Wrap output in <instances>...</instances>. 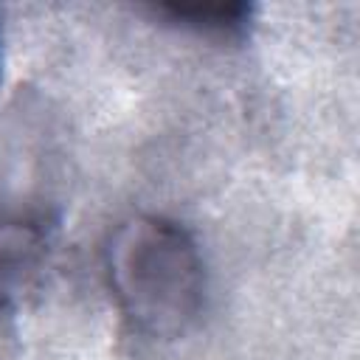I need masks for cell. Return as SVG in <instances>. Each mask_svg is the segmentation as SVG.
I'll list each match as a JSON object with an SVG mask.
<instances>
[{"instance_id": "1", "label": "cell", "mask_w": 360, "mask_h": 360, "mask_svg": "<svg viewBox=\"0 0 360 360\" xmlns=\"http://www.w3.org/2000/svg\"><path fill=\"white\" fill-rule=\"evenodd\" d=\"M104 270L121 315L146 338H180L202 315V253L169 217L138 214L121 222L107 242Z\"/></svg>"}, {"instance_id": "3", "label": "cell", "mask_w": 360, "mask_h": 360, "mask_svg": "<svg viewBox=\"0 0 360 360\" xmlns=\"http://www.w3.org/2000/svg\"><path fill=\"white\" fill-rule=\"evenodd\" d=\"M155 14L194 34L239 39L250 28L253 6L242 0H169L155 6Z\"/></svg>"}, {"instance_id": "2", "label": "cell", "mask_w": 360, "mask_h": 360, "mask_svg": "<svg viewBox=\"0 0 360 360\" xmlns=\"http://www.w3.org/2000/svg\"><path fill=\"white\" fill-rule=\"evenodd\" d=\"M56 253V222L48 214H0V309L34 295Z\"/></svg>"}]
</instances>
